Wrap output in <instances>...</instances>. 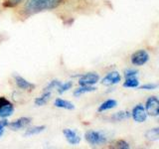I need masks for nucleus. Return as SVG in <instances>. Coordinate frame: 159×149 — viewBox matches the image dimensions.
Listing matches in <instances>:
<instances>
[{"instance_id":"1","label":"nucleus","mask_w":159,"mask_h":149,"mask_svg":"<svg viewBox=\"0 0 159 149\" xmlns=\"http://www.w3.org/2000/svg\"><path fill=\"white\" fill-rule=\"evenodd\" d=\"M62 0H28L25 9L29 13H38L56 8Z\"/></svg>"},{"instance_id":"2","label":"nucleus","mask_w":159,"mask_h":149,"mask_svg":"<svg viewBox=\"0 0 159 149\" xmlns=\"http://www.w3.org/2000/svg\"><path fill=\"white\" fill-rule=\"evenodd\" d=\"M84 137L91 145H101V144H106L107 142V137L102 131L89 130L84 134Z\"/></svg>"},{"instance_id":"3","label":"nucleus","mask_w":159,"mask_h":149,"mask_svg":"<svg viewBox=\"0 0 159 149\" xmlns=\"http://www.w3.org/2000/svg\"><path fill=\"white\" fill-rule=\"evenodd\" d=\"M146 113L150 116H158L159 114V101L156 97H150L147 98L145 103Z\"/></svg>"},{"instance_id":"4","label":"nucleus","mask_w":159,"mask_h":149,"mask_svg":"<svg viewBox=\"0 0 159 149\" xmlns=\"http://www.w3.org/2000/svg\"><path fill=\"white\" fill-rule=\"evenodd\" d=\"M130 60L132 65H134V66H143L144 64L148 62L149 54L145 50H139V51L132 54Z\"/></svg>"},{"instance_id":"5","label":"nucleus","mask_w":159,"mask_h":149,"mask_svg":"<svg viewBox=\"0 0 159 149\" xmlns=\"http://www.w3.org/2000/svg\"><path fill=\"white\" fill-rule=\"evenodd\" d=\"M132 118L136 122H144L147 119V113L142 104H137L133 107L131 112Z\"/></svg>"},{"instance_id":"6","label":"nucleus","mask_w":159,"mask_h":149,"mask_svg":"<svg viewBox=\"0 0 159 149\" xmlns=\"http://www.w3.org/2000/svg\"><path fill=\"white\" fill-rule=\"evenodd\" d=\"M99 79V76L98 74L94 73H89L86 74H83V76L80 78L79 79V84L81 86H93V84H97Z\"/></svg>"},{"instance_id":"7","label":"nucleus","mask_w":159,"mask_h":149,"mask_svg":"<svg viewBox=\"0 0 159 149\" xmlns=\"http://www.w3.org/2000/svg\"><path fill=\"white\" fill-rule=\"evenodd\" d=\"M63 133L65 137H66L67 141L70 144H72V145H77V144H79L80 141H81V136H80L75 130H73V129L66 128L63 130Z\"/></svg>"},{"instance_id":"8","label":"nucleus","mask_w":159,"mask_h":149,"mask_svg":"<svg viewBox=\"0 0 159 149\" xmlns=\"http://www.w3.org/2000/svg\"><path fill=\"white\" fill-rule=\"evenodd\" d=\"M31 123V118L29 117H20L16 120L12 121L11 123H8V126L11 130H19V129L26 127Z\"/></svg>"},{"instance_id":"9","label":"nucleus","mask_w":159,"mask_h":149,"mask_svg":"<svg viewBox=\"0 0 159 149\" xmlns=\"http://www.w3.org/2000/svg\"><path fill=\"white\" fill-rule=\"evenodd\" d=\"M120 79L121 77L118 72H111L102 79V83L106 86H112V84H116L120 82Z\"/></svg>"},{"instance_id":"10","label":"nucleus","mask_w":159,"mask_h":149,"mask_svg":"<svg viewBox=\"0 0 159 149\" xmlns=\"http://www.w3.org/2000/svg\"><path fill=\"white\" fill-rule=\"evenodd\" d=\"M15 83H16L17 87L21 89H24V91H32V89L35 88V86L33 84L29 83L27 79H25L24 78L20 77V76H15Z\"/></svg>"},{"instance_id":"11","label":"nucleus","mask_w":159,"mask_h":149,"mask_svg":"<svg viewBox=\"0 0 159 149\" xmlns=\"http://www.w3.org/2000/svg\"><path fill=\"white\" fill-rule=\"evenodd\" d=\"M13 112H14V107H13V104L10 102H8L7 103H5L4 106L0 107V117H2V118L11 116Z\"/></svg>"},{"instance_id":"12","label":"nucleus","mask_w":159,"mask_h":149,"mask_svg":"<svg viewBox=\"0 0 159 149\" xmlns=\"http://www.w3.org/2000/svg\"><path fill=\"white\" fill-rule=\"evenodd\" d=\"M54 104L56 107L68 109V111H73V109H75L74 103H72L69 101H65V99H62V98H57L56 101L54 102Z\"/></svg>"},{"instance_id":"13","label":"nucleus","mask_w":159,"mask_h":149,"mask_svg":"<svg viewBox=\"0 0 159 149\" xmlns=\"http://www.w3.org/2000/svg\"><path fill=\"white\" fill-rule=\"evenodd\" d=\"M117 106V102L116 99H107L104 102H102L101 106H98V112H102L106 111H109V109H112L114 107H116Z\"/></svg>"},{"instance_id":"14","label":"nucleus","mask_w":159,"mask_h":149,"mask_svg":"<svg viewBox=\"0 0 159 149\" xmlns=\"http://www.w3.org/2000/svg\"><path fill=\"white\" fill-rule=\"evenodd\" d=\"M97 91V88L93 87V86H82L81 88H77L76 91L74 92V96L75 97H80L82 96L84 93H92Z\"/></svg>"},{"instance_id":"15","label":"nucleus","mask_w":159,"mask_h":149,"mask_svg":"<svg viewBox=\"0 0 159 149\" xmlns=\"http://www.w3.org/2000/svg\"><path fill=\"white\" fill-rule=\"evenodd\" d=\"M145 137L149 141H157L159 139V128L155 127V128L149 129L145 133Z\"/></svg>"},{"instance_id":"16","label":"nucleus","mask_w":159,"mask_h":149,"mask_svg":"<svg viewBox=\"0 0 159 149\" xmlns=\"http://www.w3.org/2000/svg\"><path fill=\"white\" fill-rule=\"evenodd\" d=\"M50 97H51V92H44V93L41 97H39L35 99V104L38 106H42L44 104H46V102L49 101Z\"/></svg>"},{"instance_id":"17","label":"nucleus","mask_w":159,"mask_h":149,"mask_svg":"<svg viewBox=\"0 0 159 149\" xmlns=\"http://www.w3.org/2000/svg\"><path fill=\"white\" fill-rule=\"evenodd\" d=\"M45 129H46V126H44V125L30 127L27 129L26 132H25V136H32V135H35V134H39L43 132Z\"/></svg>"},{"instance_id":"18","label":"nucleus","mask_w":159,"mask_h":149,"mask_svg":"<svg viewBox=\"0 0 159 149\" xmlns=\"http://www.w3.org/2000/svg\"><path fill=\"white\" fill-rule=\"evenodd\" d=\"M139 86V81L135 77H129L126 78L125 82L123 83V87L124 88H135Z\"/></svg>"},{"instance_id":"19","label":"nucleus","mask_w":159,"mask_h":149,"mask_svg":"<svg viewBox=\"0 0 159 149\" xmlns=\"http://www.w3.org/2000/svg\"><path fill=\"white\" fill-rule=\"evenodd\" d=\"M130 116V114L128 112H125V111H119V112H116V114H113L112 115V119L116 121H120V120H123V119L125 118H128Z\"/></svg>"},{"instance_id":"20","label":"nucleus","mask_w":159,"mask_h":149,"mask_svg":"<svg viewBox=\"0 0 159 149\" xmlns=\"http://www.w3.org/2000/svg\"><path fill=\"white\" fill-rule=\"evenodd\" d=\"M73 87V83L72 82H67V83H64L61 84L58 88V93H64L65 92L69 91L70 88Z\"/></svg>"},{"instance_id":"21","label":"nucleus","mask_w":159,"mask_h":149,"mask_svg":"<svg viewBox=\"0 0 159 149\" xmlns=\"http://www.w3.org/2000/svg\"><path fill=\"white\" fill-rule=\"evenodd\" d=\"M60 84H61V82L57 81V79H54V81L50 82L48 84V86L44 88V92H51L54 88H58Z\"/></svg>"},{"instance_id":"22","label":"nucleus","mask_w":159,"mask_h":149,"mask_svg":"<svg viewBox=\"0 0 159 149\" xmlns=\"http://www.w3.org/2000/svg\"><path fill=\"white\" fill-rule=\"evenodd\" d=\"M158 88L157 84H143V86L139 87L140 89H145V91H153V89H156Z\"/></svg>"},{"instance_id":"23","label":"nucleus","mask_w":159,"mask_h":149,"mask_svg":"<svg viewBox=\"0 0 159 149\" xmlns=\"http://www.w3.org/2000/svg\"><path fill=\"white\" fill-rule=\"evenodd\" d=\"M114 145L116 146H113V147L119 148V149H128L129 148V144L124 140H118Z\"/></svg>"},{"instance_id":"24","label":"nucleus","mask_w":159,"mask_h":149,"mask_svg":"<svg viewBox=\"0 0 159 149\" xmlns=\"http://www.w3.org/2000/svg\"><path fill=\"white\" fill-rule=\"evenodd\" d=\"M138 74V72L136 70H132V69H128L124 72V77L125 78H129V77H135Z\"/></svg>"},{"instance_id":"25","label":"nucleus","mask_w":159,"mask_h":149,"mask_svg":"<svg viewBox=\"0 0 159 149\" xmlns=\"http://www.w3.org/2000/svg\"><path fill=\"white\" fill-rule=\"evenodd\" d=\"M8 126V121L6 119H3V120H0V137L3 135L4 130H5V127Z\"/></svg>"},{"instance_id":"26","label":"nucleus","mask_w":159,"mask_h":149,"mask_svg":"<svg viewBox=\"0 0 159 149\" xmlns=\"http://www.w3.org/2000/svg\"><path fill=\"white\" fill-rule=\"evenodd\" d=\"M22 0H6V2L4 3L5 6H8V7H12V6H15V5L19 4L21 2Z\"/></svg>"}]
</instances>
